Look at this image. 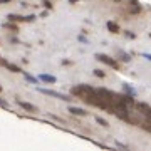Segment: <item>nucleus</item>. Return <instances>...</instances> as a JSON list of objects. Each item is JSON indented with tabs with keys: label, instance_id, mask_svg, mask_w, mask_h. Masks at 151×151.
<instances>
[{
	"label": "nucleus",
	"instance_id": "obj_1",
	"mask_svg": "<svg viewBox=\"0 0 151 151\" xmlns=\"http://www.w3.org/2000/svg\"><path fill=\"white\" fill-rule=\"evenodd\" d=\"M97 57H99V59L101 60H104V62H106V64H109V65H113V67H116V62H114V60H111V59H108V57H106V55H97Z\"/></svg>",
	"mask_w": 151,
	"mask_h": 151
},
{
	"label": "nucleus",
	"instance_id": "obj_2",
	"mask_svg": "<svg viewBox=\"0 0 151 151\" xmlns=\"http://www.w3.org/2000/svg\"><path fill=\"white\" fill-rule=\"evenodd\" d=\"M20 106H22L24 109L30 111V113H35V108H34V106H30V104H27V103H22V101H20Z\"/></svg>",
	"mask_w": 151,
	"mask_h": 151
},
{
	"label": "nucleus",
	"instance_id": "obj_3",
	"mask_svg": "<svg viewBox=\"0 0 151 151\" xmlns=\"http://www.w3.org/2000/svg\"><path fill=\"white\" fill-rule=\"evenodd\" d=\"M40 79L45 81V82H55V77H52V76H45V74L40 76Z\"/></svg>",
	"mask_w": 151,
	"mask_h": 151
},
{
	"label": "nucleus",
	"instance_id": "obj_4",
	"mask_svg": "<svg viewBox=\"0 0 151 151\" xmlns=\"http://www.w3.org/2000/svg\"><path fill=\"white\" fill-rule=\"evenodd\" d=\"M70 111H72L74 114H86L84 111H82V109H76V108H70Z\"/></svg>",
	"mask_w": 151,
	"mask_h": 151
},
{
	"label": "nucleus",
	"instance_id": "obj_5",
	"mask_svg": "<svg viewBox=\"0 0 151 151\" xmlns=\"http://www.w3.org/2000/svg\"><path fill=\"white\" fill-rule=\"evenodd\" d=\"M108 27H109V29H113V32H118V27L114 25L113 22H109V24H108Z\"/></svg>",
	"mask_w": 151,
	"mask_h": 151
},
{
	"label": "nucleus",
	"instance_id": "obj_6",
	"mask_svg": "<svg viewBox=\"0 0 151 151\" xmlns=\"http://www.w3.org/2000/svg\"><path fill=\"white\" fill-rule=\"evenodd\" d=\"M97 123H101V124H103V126H108V123H106V121H103V119H101V118H97Z\"/></svg>",
	"mask_w": 151,
	"mask_h": 151
},
{
	"label": "nucleus",
	"instance_id": "obj_7",
	"mask_svg": "<svg viewBox=\"0 0 151 151\" xmlns=\"http://www.w3.org/2000/svg\"><path fill=\"white\" fill-rule=\"evenodd\" d=\"M2 2H9V0H2Z\"/></svg>",
	"mask_w": 151,
	"mask_h": 151
}]
</instances>
